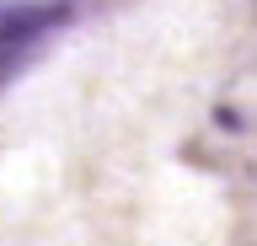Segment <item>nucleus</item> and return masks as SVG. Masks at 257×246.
<instances>
[{"label":"nucleus","mask_w":257,"mask_h":246,"mask_svg":"<svg viewBox=\"0 0 257 246\" xmlns=\"http://www.w3.org/2000/svg\"><path fill=\"white\" fill-rule=\"evenodd\" d=\"M64 22V6H38V11H16V17L0 22V54H16L22 43L32 38H43L48 27H59Z\"/></svg>","instance_id":"nucleus-1"}]
</instances>
